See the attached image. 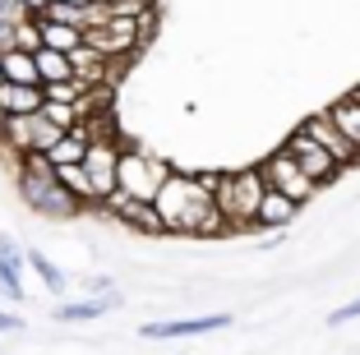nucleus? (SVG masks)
I'll return each instance as SVG.
<instances>
[{
  "label": "nucleus",
  "instance_id": "1",
  "mask_svg": "<svg viewBox=\"0 0 360 355\" xmlns=\"http://www.w3.org/2000/svg\"><path fill=\"white\" fill-rule=\"evenodd\" d=\"M153 208L167 235H222L226 231L217 212V171H171Z\"/></svg>",
  "mask_w": 360,
  "mask_h": 355
},
{
  "label": "nucleus",
  "instance_id": "2",
  "mask_svg": "<svg viewBox=\"0 0 360 355\" xmlns=\"http://www.w3.org/2000/svg\"><path fill=\"white\" fill-rule=\"evenodd\" d=\"M14 180H19V199L28 203L32 212H42V217L70 221V217H79V212H84V208H79V203L60 189V180H56L51 162H46L42 153H23L19 167H14Z\"/></svg>",
  "mask_w": 360,
  "mask_h": 355
},
{
  "label": "nucleus",
  "instance_id": "3",
  "mask_svg": "<svg viewBox=\"0 0 360 355\" xmlns=\"http://www.w3.org/2000/svg\"><path fill=\"white\" fill-rule=\"evenodd\" d=\"M268 185L259 176V167H240V171H222L217 176V212H222L226 231H255V212L264 203Z\"/></svg>",
  "mask_w": 360,
  "mask_h": 355
},
{
  "label": "nucleus",
  "instance_id": "4",
  "mask_svg": "<svg viewBox=\"0 0 360 355\" xmlns=\"http://www.w3.org/2000/svg\"><path fill=\"white\" fill-rule=\"evenodd\" d=\"M167 176H171V162H162V157L125 143V153H120V171H116V189H125L129 199H139V203H153V199H158V189L167 185Z\"/></svg>",
  "mask_w": 360,
  "mask_h": 355
},
{
  "label": "nucleus",
  "instance_id": "5",
  "mask_svg": "<svg viewBox=\"0 0 360 355\" xmlns=\"http://www.w3.org/2000/svg\"><path fill=\"white\" fill-rule=\"evenodd\" d=\"M259 176H264V185H268V189L286 194V199L300 203V208H305V203L319 194V185L305 176V171H300V162L286 153V148H277V153H268L264 162H259Z\"/></svg>",
  "mask_w": 360,
  "mask_h": 355
},
{
  "label": "nucleus",
  "instance_id": "6",
  "mask_svg": "<svg viewBox=\"0 0 360 355\" xmlns=\"http://www.w3.org/2000/svg\"><path fill=\"white\" fill-rule=\"evenodd\" d=\"M120 153H125V143H120L116 134H106V138H93V143H88L84 171H88V180H93V189H97V203H106L111 194H116Z\"/></svg>",
  "mask_w": 360,
  "mask_h": 355
},
{
  "label": "nucleus",
  "instance_id": "7",
  "mask_svg": "<svg viewBox=\"0 0 360 355\" xmlns=\"http://www.w3.org/2000/svg\"><path fill=\"white\" fill-rule=\"evenodd\" d=\"M300 134L314 138V143L323 148V153H328L342 171H356V167H360V148L351 143V138L342 134L338 125H333V115H328V111H314L309 120H300Z\"/></svg>",
  "mask_w": 360,
  "mask_h": 355
},
{
  "label": "nucleus",
  "instance_id": "8",
  "mask_svg": "<svg viewBox=\"0 0 360 355\" xmlns=\"http://www.w3.org/2000/svg\"><path fill=\"white\" fill-rule=\"evenodd\" d=\"M102 217H116V221H125L129 231H139V235H167V226H162V217H158V208L153 203H139V199H129L125 189H116L111 199L102 203Z\"/></svg>",
  "mask_w": 360,
  "mask_h": 355
},
{
  "label": "nucleus",
  "instance_id": "9",
  "mask_svg": "<svg viewBox=\"0 0 360 355\" xmlns=\"http://www.w3.org/2000/svg\"><path fill=\"white\" fill-rule=\"evenodd\" d=\"M231 328V314H203V318H162V323H143V342H176V337H208Z\"/></svg>",
  "mask_w": 360,
  "mask_h": 355
},
{
  "label": "nucleus",
  "instance_id": "10",
  "mask_svg": "<svg viewBox=\"0 0 360 355\" xmlns=\"http://www.w3.org/2000/svg\"><path fill=\"white\" fill-rule=\"evenodd\" d=\"M282 148H286L291 157H296V162H300V171H305V176L314 180L319 189H323V185H333V180L342 176V167H338V162H333V157L323 153V148H319L314 138H305V134H300V129H291V138H286Z\"/></svg>",
  "mask_w": 360,
  "mask_h": 355
},
{
  "label": "nucleus",
  "instance_id": "11",
  "mask_svg": "<svg viewBox=\"0 0 360 355\" xmlns=\"http://www.w3.org/2000/svg\"><path fill=\"white\" fill-rule=\"evenodd\" d=\"M120 304H125V295H120V291H106V295H70V300L56 304V323H93V318L120 309Z\"/></svg>",
  "mask_w": 360,
  "mask_h": 355
},
{
  "label": "nucleus",
  "instance_id": "12",
  "mask_svg": "<svg viewBox=\"0 0 360 355\" xmlns=\"http://www.w3.org/2000/svg\"><path fill=\"white\" fill-rule=\"evenodd\" d=\"M296 217H300V203H291L286 194H277V189H268L264 203H259V212H255V231L277 235V231H286Z\"/></svg>",
  "mask_w": 360,
  "mask_h": 355
},
{
  "label": "nucleus",
  "instance_id": "13",
  "mask_svg": "<svg viewBox=\"0 0 360 355\" xmlns=\"http://www.w3.org/2000/svg\"><path fill=\"white\" fill-rule=\"evenodd\" d=\"M88 143H93V138H88L79 125H75V129H65V134H60V143H56L51 153H46V162H51V167H84Z\"/></svg>",
  "mask_w": 360,
  "mask_h": 355
},
{
  "label": "nucleus",
  "instance_id": "14",
  "mask_svg": "<svg viewBox=\"0 0 360 355\" xmlns=\"http://www.w3.org/2000/svg\"><path fill=\"white\" fill-rule=\"evenodd\" d=\"M0 70H5V84L42 88V79H37V60H32V51H19V46H10V51L0 56Z\"/></svg>",
  "mask_w": 360,
  "mask_h": 355
},
{
  "label": "nucleus",
  "instance_id": "15",
  "mask_svg": "<svg viewBox=\"0 0 360 355\" xmlns=\"http://www.w3.org/2000/svg\"><path fill=\"white\" fill-rule=\"evenodd\" d=\"M42 88H23V84H5L0 88V106H5V115H37L42 111Z\"/></svg>",
  "mask_w": 360,
  "mask_h": 355
},
{
  "label": "nucleus",
  "instance_id": "16",
  "mask_svg": "<svg viewBox=\"0 0 360 355\" xmlns=\"http://www.w3.org/2000/svg\"><path fill=\"white\" fill-rule=\"evenodd\" d=\"M32 60H37V79H42V88L46 84H70V79H75V65H70V56H60V51H46V46H42Z\"/></svg>",
  "mask_w": 360,
  "mask_h": 355
},
{
  "label": "nucleus",
  "instance_id": "17",
  "mask_svg": "<svg viewBox=\"0 0 360 355\" xmlns=\"http://www.w3.org/2000/svg\"><path fill=\"white\" fill-rule=\"evenodd\" d=\"M28 268L42 277V286H46L51 295H65V291H70V277H65V268H60V263H51L42 250H28Z\"/></svg>",
  "mask_w": 360,
  "mask_h": 355
},
{
  "label": "nucleus",
  "instance_id": "18",
  "mask_svg": "<svg viewBox=\"0 0 360 355\" xmlns=\"http://www.w3.org/2000/svg\"><path fill=\"white\" fill-rule=\"evenodd\" d=\"M328 115H333V125H338L342 134H347L351 143L360 148V102H351V97H338V102H328Z\"/></svg>",
  "mask_w": 360,
  "mask_h": 355
},
{
  "label": "nucleus",
  "instance_id": "19",
  "mask_svg": "<svg viewBox=\"0 0 360 355\" xmlns=\"http://www.w3.org/2000/svg\"><path fill=\"white\" fill-rule=\"evenodd\" d=\"M60 134H65V129H56L51 120H46L42 111H37V115L28 120V153H42V157H46L56 143H60Z\"/></svg>",
  "mask_w": 360,
  "mask_h": 355
},
{
  "label": "nucleus",
  "instance_id": "20",
  "mask_svg": "<svg viewBox=\"0 0 360 355\" xmlns=\"http://www.w3.org/2000/svg\"><path fill=\"white\" fill-rule=\"evenodd\" d=\"M42 115L56 129H75L84 120V102H42Z\"/></svg>",
  "mask_w": 360,
  "mask_h": 355
},
{
  "label": "nucleus",
  "instance_id": "21",
  "mask_svg": "<svg viewBox=\"0 0 360 355\" xmlns=\"http://www.w3.org/2000/svg\"><path fill=\"white\" fill-rule=\"evenodd\" d=\"M0 295L10 304L28 300V291H23V268H14V263H5V259H0Z\"/></svg>",
  "mask_w": 360,
  "mask_h": 355
},
{
  "label": "nucleus",
  "instance_id": "22",
  "mask_svg": "<svg viewBox=\"0 0 360 355\" xmlns=\"http://www.w3.org/2000/svg\"><path fill=\"white\" fill-rule=\"evenodd\" d=\"M14 46H19V51H42V23L37 19H28V14H23L19 23H14Z\"/></svg>",
  "mask_w": 360,
  "mask_h": 355
},
{
  "label": "nucleus",
  "instance_id": "23",
  "mask_svg": "<svg viewBox=\"0 0 360 355\" xmlns=\"http://www.w3.org/2000/svg\"><path fill=\"white\" fill-rule=\"evenodd\" d=\"M0 259L14 263V268H23V263H28V250H19V245H14V235H0Z\"/></svg>",
  "mask_w": 360,
  "mask_h": 355
},
{
  "label": "nucleus",
  "instance_id": "24",
  "mask_svg": "<svg viewBox=\"0 0 360 355\" xmlns=\"http://www.w3.org/2000/svg\"><path fill=\"white\" fill-rule=\"evenodd\" d=\"M351 318H360V295H356L351 304H342V309L328 314V328H342V323H351Z\"/></svg>",
  "mask_w": 360,
  "mask_h": 355
},
{
  "label": "nucleus",
  "instance_id": "25",
  "mask_svg": "<svg viewBox=\"0 0 360 355\" xmlns=\"http://www.w3.org/2000/svg\"><path fill=\"white\" fill-rule=\"evenodd\" d=\"M10 333H23V314L0 309V337H10Z\"/></svg>",
  "mask_w": 360,
  "mask_h": 355
},
{
  "label": "nucleus",
  "instance_id": "26",
  "mask_svg": "<svg viewBox=\"0 0 360 355\" xmlns=\"http://www.w3.org/2000/svg\"><path fill=\"white\" fill-rule=\"evenodd\" d=\"M14 23H19V19H0V56L14 46Z\"/></svg>",
  "mask_w": 360,
  "mask_h": 355
},
{
  "label": "nucleus",
  "instance_id": "27",
  "mask_svg": "<svg viewBox=\"0 0 360 355\" xmlns=\"http://www.w3.org/2000/svg\"><path fill=\"white\" fill-rule=\"evenodd\" d=\"M14 5H19V10L28 14V19H42V10L51 5V0H14Z\"/></svg>",
  "mask_w": 360,
  "mask_h": 355
},
{
  "label": "nucleus",
  "instance_id": "28",
  "mask_svg": "<svg viewBox=\"0 0 360 355\" xmlns=\"http://www.w3.org/2000/svg\"><path fill=\"white\" fill-rule=\"evenodd\" d=\"M106 291H116L111 277H88V295H106Z\"/></svg>",
  "mask_w": 360,
  "mask_h": 355
},
{
  "label": "nucleus",
  "instance_id": "29",
  "mask_svg": "<svg viewBox=\"0 0 360 355\" xmlns=\"http://www.w3.org/2000/svg\"><path fill=\"white\" fill-rule=\"evenodd\" d=\"M0 19H23V10L14 5V0H0Z\"/></svg>",
  "mask_w": 360,
  "mask_h": 355
},
{
  "label": "nucleus",
  "instance_id": "30",
  "mask_svg": "<svg viewBox=\"0 0 360 355\" xmlns=\"http://www.w3.org/2000/svg\"><path fill=\"white\" fill-rule=\"evenodd\" d=\"M106 5H153V0H106Z\"/></svg>",
  "mask_w": 360,
  "mask_h": 355
},
{
  "label": "nucleus",
  "instance_id": "31",
  "mask_svg": "<svg viewBox=\"0 0 360 355\" xmlns=\"http://www.w3.org/2000/svg\"><path fill=\"white\" fill-rule=\"evenodd\" d=\"M60 5H79V10H88V5H97V0H60Z\"/></svg>",
  "mask_w": 360,
  "mask_h": 355
},
{
  "label": "nucleus",
  "instance_id": "32",
  "mask_svg": "<svg viewBox=\"0 0 360 355\" xmlns=\"http://www.w3.org/2000/svg\"><path fill=\"white\" fill-rule=\"evenodd\" d=\"M347 97H351V102H360V84H356V88H351V93H347Z\"/></svg>",
  "mask_w": 360,
  "mask_h": 355
},
{
  "label": "nucleus",
  "instance_id": "33",
  "mask_svg": "<svg viewBox=\"0 0 360 355\" xmlns=\"http://www.w3.org/2000/svg\"><path fill=\"white\" fill-rule=\"evenodd\" d=\"M0 88H5V70H0Z\"/></svg>",
  "mask_w": 360,
  "mask_h": 355
},
{
  "label": "nucleus",
  "instance_id": "34",
  "mask_svg": "<svg viewBox=\"0 0 360 355\" xmlns=\"http://www.w3.org/2000/svg\"><path fill=\"white\" fill-rule=\"evenodd\" d=\"M176 355H185V351H176Z\"/></svg>",
  "mask_w": 360,
  "mask_h": 355
}]
</instances>
